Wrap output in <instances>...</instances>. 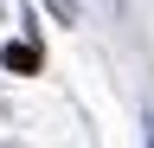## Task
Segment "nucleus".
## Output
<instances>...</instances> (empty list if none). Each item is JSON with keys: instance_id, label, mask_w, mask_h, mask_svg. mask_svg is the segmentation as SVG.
Segmentation results:
<instances>
[{"instance_id": "nucleus-1", "label": "nucleus", "mask_w": 154, "mask_h": 148, "mask_svg": "<svg viewBox=\"0 0 154 148\" xmlns=\"http://www.w3.org/2000/svg\"><path fill=\"white\" fill-rule=\"evenodd\" d=\"M7 65H13V71H38V52H26V45H13V52H7Z\"/></svg>"}]
</instances>
